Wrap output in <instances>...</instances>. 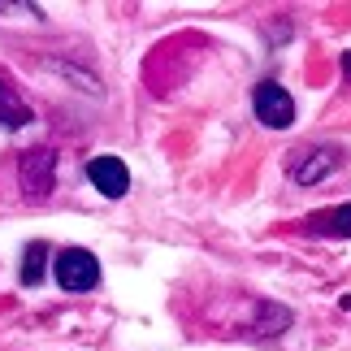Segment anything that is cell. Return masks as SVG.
Masks as SVG:
<instances>
[{"mask_svg":"<svg viewBox=\"0 0 351 351\" xmlns=\"http://www.w3.org/2000/svg\"><path fill=\"white\" fill-rule=\"evenodd\" d=\"M343 74L351 78V52H343Z\"/></svg>","mask_w":351,"mask_h":351,"instance_id":"obj_10","label":"cell"},{"mask_svg":"<svg viewBox=\"0 0 351 351\" xmlns=\"http://www.w3.org/2000/svg\"><path fill=\"white\" fill-rule=\"evenodd\" d=\"M52 178H57V152L52 147H31L22 152V191L26 195H48L52 191Z\"/></svg>","mask_w":351,"mask_h":351,"instance_id":"obj_4","label":"cell"},{"mask_svg":"<svg viewBox=\"0 0 351 351\" xmlns=\"http://www.w3.org/2000/svg\"><path fill=\"white\" fill-rule=\"evenodd\" d=\"M44 269H48V243H26V252H22V287H39L44 282Z\"/></svg>","mask_w":351,"mask_h":351,"instance_id":"obj_8","label":"cell"},{"mask_svg":"<svg viewBox=\"0 0 351 351\" xmlns=\"http://www.w3.org/2000/svg\"><path fill=\"white\" fill-rule=\"evenodd\" d=\"M26 121H31V104L13 91L9 78H0V126H5V130H18V126H26Z\"/></svg>","mask_w":351,"mask_h":351,"instance_id":"obj_7","label":"cell"},{"mask_svg":"<svg viewBox=\"0 0 351 351\" xmlns=\"http://www.w3.org/2000/svg\"><path fill=\"white\" fill-rule=\"evenodd\" d=\"M252 109H256V121H265L269 130H287L295 121V100H291V91L278 87V83H261V87H256Z\"/></svg>","mask_w":351,"mask_h":351,"instance_id":"obj_2","label":"cell"},{"mask_svg":"<svg viewBox=\"0 0 351 351\" xmlns=\"http://www.w3.org/2000/svg\"><path fill=\"white\" fill-rule=\"evenodd\" d=\"M282 330H291V308H282V304L256 308V334H282Z\"/></svg>","mask_w":351,"mask_h":351,"instance_id":"obj_9","label":"cell"},{"mask_svg":"<svg viewBox=\"0 0 351 351\" xmlns=\"http://www.w3.org/2000/svg\"><path fill=\"white\" fill-rule=\"evenodd\" d=\"M87 178L96 182V191L109 195V199H121L130 191V173H126V165H121L117 156H91L87 160Z\"/></svg>","mask_w":351,"mask_h":351,"instance_id":"obj_5","label":"cell"},{"mask_svg":"<svg viewBox=\"0 0 351 351\" xmlns=\"http://www.w3.org/2000/svg\"><path fill=\"white\" fill-rule=\"evenodd\" d=\"M308 234H334V239H351V204H339V208H326V213H313L304 221Z\"/></svg>","mask_w":351,"mask_h":351,"instance_id":"obj_6","label":"cell"},{"mask_svg":"<svg viewBox=\"0 0 351 351\" xmlns=\"http://www.w3.org/2000/svg\"><path fill=\"white\" fill-rule=\"evenodd\" d=\"M343 165V152L339 147H308V152H291V178L300 186H313L321 178H330L334 169Z\"/></svg>","mask_w":351,"mask_h":351,"instance_id":"obj_3","label":"cell"},{"mask_svg":"<svg viewBox=\"0 0 351 351\" xmlns=\"http://www.w3.org/2000/svg\"><path fill=\"white\" fill-rule=\"evenodd\" d=\"M52 269H57V287L61 291H91L100 282V265H96V256L87 247H65L57 261H52Z\"/></svg>","mask_w":351,"mask_h":351,"instance_id":"obj_1","label":"cell"}]
</instances>
